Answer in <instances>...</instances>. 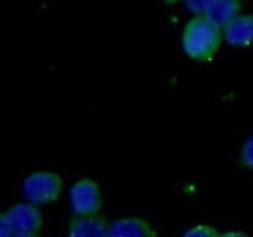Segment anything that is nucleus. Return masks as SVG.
Returning a JSON list of instances; mask_svg holds the SVG:
<instances>
[{"label": "nucleus", "instance_id": "f8f14e48", "mask_svg": "<svg viewBox=\"0 0 253 237\" xmlns=\"http://www.w3.org/2000/svg\"><path fill=\"white\" fill-rule=\"evenodd\" d=\"M0 237H14V232L10 228V222L6 218V212H0Z\"/></svg>", "mask_w": 253, "mask_h": 237}, {"label": "nucleus", "instance_id": "0eeeda50", "mask_svg": "<svg viewBox=\"0 0 253 237\" xmlns=\"http://www.w3.org/2000/svg\"><path fill=\"white\" fill-rule=\"evenodd\" d=\"M224 39L232 47H250L253 43V16H238L224 28Z\"/></svg>", "mask_w": 253, "mask_h": 237}, {"label": "nucleus", "instance_id": "ddd939ff", "mask_svg": "<svg viewBox=\"0 0 253 237\" xmlns=\"http://www.w3.org/2000/svg\"><path fill=\"white\" fill-rule=\"evenodd\" d=\"M218 237H248L244 232H226V234H220Z\"/></svg>", "mask_w": 253, "mask_h": 237}, {"label": "nucleus", "instance_id": "6e6552de", "mask_svg": "<svg viewBox=\"0 0 253 237\" xmlns=\"http://www.w3.org/2000/svg\"><path fill=\"white\" fill-rule=\"evenodd\" d=\"M240 10H242V2L240 0H214L205 16L212 24H216L218 28L224 30L234 18L240 16Z\"/></svg>", "mask_w": 253, "mask_h": 237}, {"label": "nucleus", "instance_id": "7ed1b4c3", "mask_svg": "<svg viewBox=\"0 0 253 237\" xmlns=\"http://www.w3.org/2000/svg\"><path fill=\"white\" fill-rule=\"evenodd\" d=\"M70 208L74 216H97L101 210V191L94 179H80L70 189Z\"/></svg>", "mask_w": 253, "mask_h": 237}, {"label": "nucleus", "instance_id": "9d476101", "mask_svg": "<svg viewBox=\"0 0 253 237\" xmlns=\"http://www.w3.org/2000/svg\"><path fill=\"white\" fill-rule=\"evenodd\" d=\"M240 163L248 169H253V134L246 140V144L242 146V154H240Z\"/></svg>", "mask_w": 253, "mask_h": 237}, {"label": "nucleus", "instance_id": "f257e3e1", "mask_svg": "<svg viewBox=\"0 0 253 237\" xmlns=\"http://www.w3.org/2000/svg\"><path fill=\"white\" fill-rule=\"evenodd\" d=\"M224 39V31L216 24H212L207 16H195L187 22L183 35H181V45L185 55L199 62H209L216 57L218 49Z\"/></svg>", "mask_w": 253, "mask_h": 237}, {"label": "nucleus", "instance_id": "39448f33", "mask_svg": "<svg viewBox=\"0 0 253 237\" xmlns=\"http://www.w3.org/2000/svg\"><path fill=\"white\" fill-rule=\"evenodd\" d=\"M109 237H158V234L146 220L126 216L109 224Z\"/></svg>", "mask_w": 253, "mask_h": 237}, {"label": "nucleus", "instance_id": "423d86ee", "mask_svg": "<svg viewBox=\"0 0 253 237\" xmlns=\"http://www.w3.org/2000/svg\"><path fill=\"white\" fill-rule=\"evenodd\" d=\"M68 237H109V224L99 216H74L68 224Z\"/></svg>", "mask_w": 253, "mask_h": 237}, {"label": "nucleus", "instance_id": "9b49d317", "mask_svg": "<svg viewBox=\"0 0 253 237\" xmlns=\"http://www.w3.org/2000/svg\"><path fill=\"white\" fill-rule=\"evenodd\" d=\"M183 2H185L187 10L193 12L195 16H205L207 10L211 8V4H212L214 0H183Z\"/></svg>", "mask_w": 253, "mask_h": 237}, {"label": "nucleus", "instance_id": "2eb2a0df", "mask_svg": "<svg viewBox=\"0 0 253 237\" xmlns=\"http://www.w3.org/2000/svg\"><path fill=\"white\" fill-rule=\"evenodd\" d=\"M14 237H41L39 234H33V236H14Z\"/></svg>", "mask_w": 253, "mask_h": 237}, {"label": "nucleus", "instance_id": "f03ea898", "mask_svg": "<svg viewBox=\"0 0 253 237\" xmlns=\"http://www.w3.org/2000/svg\"><path fill=\"white\" fill-rule=\"evenodd\" d=\"M63 193V177L53 171H35L24 179V197L35 206L57 200Z\"/></svg>", "mask_w": 253, "mask_h": 237}, {"label": "nucleus", "instance_id": "1a4fd4ad", "mask_svg": "<svg viewBox=\"0 0 253 237\" xmlns=\"http://www.w3.org/2000/svg\"><path fill=\"white\" fill-rule=\"evenodd\" d=\"M220 234L212 228V226H207V224H199V226H193L189 228L183 237H218Z\"/></svg>", "mask_w": 253, "mask_h": 237}, {"label": "nucleus", "instance_id": "4468645a", "mask_svg": "<svg viewBox=\"0 0 253 237\" xmlns=\"http://www.w3.org/2000/svg\"><path fill=\"white\" fill-rule=\"evenodd\" d=\"M166 4H177V2H181V0H164Z\"/></svg>", "mask_w": 253, "mask_h": 237}, {"label": "nucleus", "instance_id": "20e7f679", "mask_svg": "<svg viewBox=\"0 0 253 237\" xmlns=\"http://www.w3.org/2000/svg\"><path fill=\"white\" fill-rule=\"evenodd\" d=\"M6 218L10 222L14 236H33L39 234L43 228L41 210L32 202H20L12 206L6 212Z\"/></svg>", "mask_w": 253, "mask_h": 237}]
</instances>
